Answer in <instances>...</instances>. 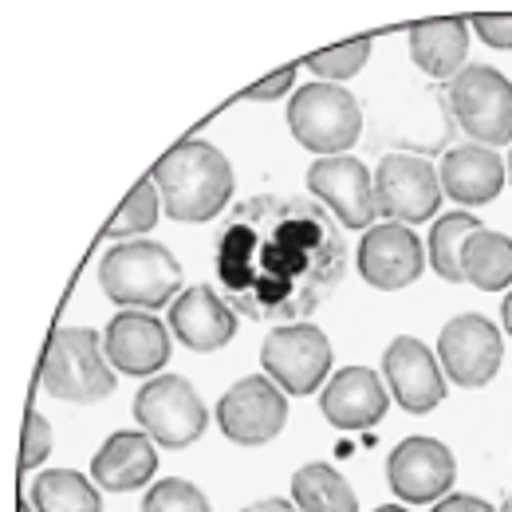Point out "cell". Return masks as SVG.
<instances>
[{"label":"cell","mask_w":512,"mask_h":512,"mask_svg":"<svg viewBox=\"0 0 512 512\" xmlns=\"http://www.w3.org/2000/svg\"><path fill=\"white\" fill-rule=\"evenodd\" d=\"M20 512H36V509H32V501H20Z\"/></svg>","instance_id":"8d00e7d4"},{"label":"cell","mask_w":512,"mask_h":512,"mask_svg":"<svg viewBox=\"0 0 512 512\" xmlns=\"http://www.w3.org/2000/svg\"><path fill=\"white\" fill-rule=\"evenodd\" d=\"M449 111L461 134L477 146H509L512 142V79L489 64L461 67L449 79Z\"/></svg>","instance_id":"5b68a950"},{"label":"cell","mask_w":512,"mask_h":512,"mask_svg":"<svg viewBox=\"0 0 512 512\" xmlns=\"http://www.w3.org/2000/svg\"><path fill=\"white\" fill-rule=\"evenodd\" d=\"M158 213H162V193L154 186V178H142V182L127 193L123 209L107 221L103 233H107V237H138V233H146V229L158 225Z\"/></svg>","instance_id":"484cf974"},{"label":"cell","mask_w":512,"mask_h":512,"mask_svg":"<svg viewBox=\"0 0 512 512\" xmlns=\"http://www.w3.org/2000/svg\"><path fill=\"white\" fill-rule=\"evenodd\" d=\"M371 60V40L359 36L351 44H339V48H323V52H312L304 64L320 75V83H339V79H351L359 75Z\"/></svg>","instance_id":"4316f807"},{"label":"cell","mask_w":512,"mask_h":512,"mask_svg":"<svg viewBox=\"0 0 512 512\" xmlns=\"http://www.w3.org/2000/svg\"><path fill=\"white\" fill-rule=\"evenodd\" d=\"M48 453H52V426H48V418L32 406L28 414H24V442H20V469L24 473H32V469H40L44 461H48Z\"/></svg>","instance_id":"f1b7e54d"},{"label":"cell","mask_w":512,"mask_h":512,"mask_svg":"<svg viewBox=\"0 0 512 512\" xmlns=\"http://www.w3.org/2000/svg\"><path fill=\"white\" fill-rule=\"evenodd\" d=\"M134 418L158 446L166 449L193 446L209 426L205 402L197 398V390L182 375H154V379H146V386H138Z\"/></svg>","instance_id":"52a82bcc"},{"label":"cell","mask_w":512,"mask_h":512,"mask_svg":"<svg viewBox=\"0 0 512 512\" xmlns=\"http://www.w3.org/2000/svg\"><path fill=\"white\" fill-rule=\"evenodd\" d=\"M288 127L296 142L320 158H335L363 134V107L339 83H308L288 103Z\"/></svg>","instance_id":"8992f818"},{"label":"cell","mask_w":512,"mask_h":512,"mask_svg":"<svg viewBox=\"0 0 512 512\" xmlns=\"http://www.w3.org/2000/svg\"><path fill=\"white\" fill-rule=\"evenodd\" d=\"M292 505L300 512H359L355 489L323 461L296 469L292 477Z\"/></svg>","instance_id":"603a6c76"},{"label":"cell","mask_w":512,"mask_h":512,"mask_svg":"<svg viewBox=\"0 0 512 512\" xmlns=\"http://www.w3.org/2000/svg\"><path fill=\"white\" fill-rule=\"evenodd\" d=\"M292 83H296V64H292V67H280L276 75L260 79L256 87H249V91H245V99H280L284 91H292Z\"/></svg>","instance_id":"4dcf8cb0"},{"label":"cell","mask_w":512,"mask_h":512,"mask_svg":"<svg viewBox=\"0 0 512 512\" xmlns=\"http://www.w3.org/2000/svg\"><path fill=\"white\" fill-rule=\"evenodd\" d=\"M434 512H497L489 501H481V497H473V493H449V497H442L438 505H434Z\"/></svg>","instance_id":"1f68e13d"},{"label":"cell","mask_w":512,"mask_h":512,"mask_svg":"<svg viewBox=\"0 0 512 512\" xmlns=\"http://www.w3.org/2000/svg\"><path fill=\"white\" fill-rule=\"evenodd\" d=\"M36 512H103L99 489L75 469H44L28 493Z\"/></svg>","instance_id":"cb8c5ba5"},{"label":"cell","mask_w":512,"mask_h":512,"mask_svg":"<svg viewBox=\"0 0 512 512\" xmlns=\"http://www.w3.org/2000/svg\"><path fill=\"white\" fill-rule=\"evenodd\" d=\"M142 512H213L209 509V497L182 481V477H166V481H154L150 493L142 497Z\"/></svg>","instance_id":"83f0119b"},{"label":"cell","mask_w":512,"mask_h":512,"mask_svg":"<svg viewBox=\"0 0 512 512\" xmlns=\"http://www.w3.org/2000/svg\"><path fill=\"white\" fill-rule=\"evenodd\" d=\"M347 245L312 201L256 193L217 237V276L253 320L296 323L343 280Z\"/></svg>","instance_id":"6da1fadb"},{"label":"cell","mask_w":512,"mask_h":512,"mask_svg":"<svg viewBox=\"0 0 512 512\" xmlns=\"http://www.w3.org/2000/svg\"><path fill=\"white\" fill-rule=\"evenodd\" d=\"M501 320H505V331L512 335V292L505 296V304H501Z\"/></svg>","instance_id":"836d02e7"},{"label":"cell","mask_w":512,"mask_h":512,"mask_svg":"<svg viewBox=\"0 0 512 512\" xmlns=\"http://www.w3.org/2000/svg\"><path fill=\"white\" fill-rule=\"evenodd\" d=\"M320 414L335 430H371L386 418V386L371 367L339 371L320 394Z\"/></svg>","instance_id":"e0dca14e"},{"label":"cell","mask_w":512,"mask_h":512,"mask_svg":"<svg viewBox=\"0 0 512 512\" xmlns=\"http://www.w3.org/2000/svg\"><path fill=\"white\" fill-rule=\"evenodd\" d=\"M461 272L481 292H501L512 284V237L477 229L461 249Z\"/></svg>","instance_id":"7402d4cb"},{"label":"cell","mask_w":512,"mask_h":512,"mask_svg":"<svg viewBox=\"0 0 512 512\" xmlns=\"http://www.w3.org/2000/svg\"><path fill=\"white\" fill-rule=\"evenodd\" d=\"M40 386L64 402H99L115 390L111 359L95 327H56L40 367Z\"/></svg>","instance_id":"277c9868"},{"label":"cell","mask_w":512,"mask_h":512,"mask_svg":"<svg viewBox=\"0 0 512 512\" xmlns=\"http://www.w3.org/2000/svg\"><path fill=\"white\" fill-rule=\"evenodd\" d=\"M383 375L390 394H394V402L406 414H430L446 398V379H442L438 351H430L414 335H398V339L386 343Z\"/></svg>","instance_id":"9a60e30c"},{"label":"cell","mask_w":512,"mask_h":512,"mask_svg":"<svg viewBox=\"0 0 512 512\" xmlns=\"http://www.w3.org/2000/svg\"><path fill=\"white\" fill-rule=\"evenodd\" d=\"M505 162L497 158V150L477 146V142H461L449 146L438 166V182L442 193H449L461 205H489L497 193L505 190Z\"/></svg>","instance_id":"ac0fdd59"},{"label":"cell","mask_w":512,"mask_h":512,"mask_svg":"<svg viewBox=\"0 0 512 512\" xmlns=\"http://www.w3.org/2000/svg\"><path fill=\"white\" fill-rule=\"evenodd\" d=\"M477 229H485L473 213H449V217H438V225H434V233H430V264H434V272L449 280V284H461L465 280V272H461V249H465V241L477 233Z\"/></svg>","instance_id":"d4e9b609"},{"label":"cell","mask_w":512,"mask_h":512,"mask_svg":"<svg viewBox=\"0 0 512 512\" xmlns=\"http://www.w3.org/2000/svg\"><path fill=\"white\" fill-rule=\"evenodd\" d=\"M497 512H512V493H509V497H505V505H501V509H497Z\"/></svg>","instance_id":"d590c367"},{"label":"cell","mask_w":512,"mask_h":512,"mask_svg":"<svg viewBox=\"0 0 512 512\" xmlns=\"http://www.w3.org/2000/svg\"><path fill=\"white\" fill-rule=\"evenodd\" d=\"M473 32H477L489 48L512 52V16H473Z\"/></svg>","instance_id":"f546056e"},{"label":"cell","mask_w":512,"mask_h":512,"mask_svg":"<svg viewBox=\"0 0 512 512\" xmlns=\"http://www.w3.org/2000/svg\"><path fill=\"white\" fill-rule=\"evenodd\" d=\"M375 201L379 213L402 225H418L438 213L442 182L422 154H386L375 166Z\"/></svg>","instance_id":"8fae6325"},{"label":"cell","mask_w":512,"mask_h":512,"mask_svg":"<svg viewBox=\"0 0 512 512\" xmlns=\"http://www.w3.org/2000/svg\"><path fill=\"white\" fill-rule=\"evenodd\" d=\"M241 512H300L292 501H284V497H268V501H256V505H249V509Z\"/></svg>","instance_id":"d6a6232c"},{"label":"cell","mask_w":512,"mask_h":512,"mask_svg":"<svg viewBox=\"0 0 512 512\" xmlns=\"http://www.w3.org/2000/svg\"><path fill=\"white\" fill-rule=\"evenodd\" d=\"M154 186L162 193V209L174 221H213L229 197H233V166L229 158L213 146V142H178L154 170H150Z\"/></svg>","instance_id":"7a4b0ae2"},{"label":"cell","mask_w":512,"mask_h":512,"mask_svg":"<svg viewBox=\"0 0 512 512\" xmlns=\"http://www.w3.org/2000/svg\"><path fill=\"white\" fill-rule=\"evenodd\" d=\"M505 174H509V182H512V154H509V162H505Z\"/></svg>","instance_id":"74e56055"},{"label":"cell","mask_w":512,"mask_h":512,"mask_svg":"<svg viewBox=\"0 0 512 512\" xmlns=\"http://www.w3.org/2000/svg\"><path fill=\"white\" fill-rule=\"evenodd\" d=\"M375 512H406V509H402V505H379Z\"/></svg>","instance_id":"e575fe53"},{"label":"cell","mask_w":512,"mask_h":512,"mask_svg":"<svg viewBox=\"0 0 512 512\" xmlns=\"http://www.w3.org/2000/svg\"><path fill=\"white\" fill-rule=\"evenodd\" d=\"M288 422V394L268 375H249L217 402V426L237 446H264Z\"/></svg>","instance_id":"30bf717a"},{"label":"cell","mask_w":512,"mask_h":512,"mask_svg":"<svg viewBox=\"0 0 512 512\" xmlns=\"http://www.w3.org/2000/svg\"><path fill=\"white\" fill-rule=\"evenodd\" d=\"M469 56L465 20H422L410 28V60L430 79H453Z\"/></svg>","instance_id":"44dd1931"},{"label":"cell","mask_w":512,"mask_h":512,"mask_svg":"<svg viewBox=\"0 0 512 512\" xmlns=\"http://www.w3.org/2000/svg\"><path fill=\"white\" fill-rule=\"evenodd\" d=\"M170 335H178L190 351H221L237 335V316L213 288L197 284L170 304Z\"/></svg>","instance_id":"d6986e66"},{"label":"cell","mask_w":512,"mask_h":512,"mask_svg":"<svg viewBox=\"0 0 512 512\" xmlns=\"http://www.w3.org/2000/svg\"><path fill=\"white\" fill-rule=\"evenodd\" d=\"M103 351L111 359V367L127 371V375H158L170 359V327L154 320L150 312H119L103 331Z\"/></svg>","instance_id":"2e32d148"},{"label":"cell","mask_w":512,"mask_h":512,"mask_svg":"<svg viewBox=\"0 0 512 512\" xmlns=\"http://www.w3.org/2000/svg\"><path fill=\"white\" fill-rule=\"evenodd\" d=\"M308 190L347 225V229H371L379 217L375 201V174L347 154L316 158L308 170Z\"/></svg>","instance_id":"5bb4252c"},{"label":"cell","mask_w":512,"mask_h":512,"mask_svg":"<svg viewBox=\"0 0 512 512\" xmlns=\"http://www.w3.org/2000/svg\"><path fill=\"white\" fill-rule=\"evenodd\" d=\"M386 481L402 501L430 505L442 501L457 481V461L438 438H402L386 457Z\"/></svg>","instance_id":"4fadbf2b"},{"label":"cell","mask_w":512,"mask_h":512,"mask_svg":"<svg viewBox=\"0 0 512 512\" xmlns=\"http://www.w3.org/2000/svg\"><path fill=\"white\" fill-rule=\"evenodd\" d=\"M260 363L284 394H312L331 371V343L316 323H280L264 335Z\"/></svg>","instance_id":"ba28073f"},{"label":"cell","mask_w":512,"mask_h":512,"mask_svg":"<svg viewBox=\"0 0 512 512\" xmlns=\"http://www.w3.org/2000/svg\"><path fill=\"white\" fill-rule=\"evenodd\" d=\"M359 276L379 288V292H398V288H410L422 268H426V249L418 241V233L402 221H383V225H371L359 241Z\"/></svg>","instance_id":"7c38bea8"},{"label":"cell","mask_w":512,"mask_h":512,"mask_svg":"<svg viewBox=\"0 0 512 512\" xmlns=\"http://www.w3.org/2000/svg\"><path fill=\"white\" fill-rule=\"evenodd\" d=\"M154 473H158V449H154V438L146 430H119V434H111L99 446L95 461H91V477L107 493L142 489Z\"/></svg>","instance_id":"ffe728a7"},{"label":"cell","mask_w":512,"mask_h":512,"mask_svg":"<svg viewBox=\"0 0 512 512\" xmlns=\"http://www.w3.org/2000/svg\"><path fill=\"white\" fill-rule=\"evenodd\" d=\"M501 359H505V343L497 323H489L477 312L453 316L438 335V363L453 386H465V390L489 386L501 371Z\"/></svg>","instance_id":"9c48e42d"},{"label":"cell","mask_w":512,"mask_h":512,"mask_svg":"<svg viewBox=\"0 0 512 512\" xmlns=\"http://www.w3.org/2000/svg\"><path fill=\"white\" fill-rule=\"evenodd\" d=\"M99 284L107 300L123 308H166L182 292V264L158 241H123L99 260Z\"/></svg>","instance_id":"3957f363"}]
</instances>
